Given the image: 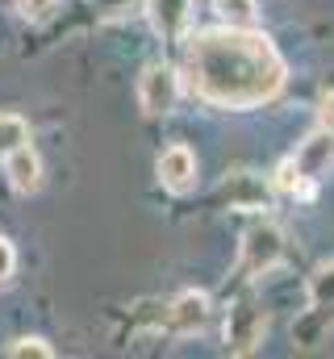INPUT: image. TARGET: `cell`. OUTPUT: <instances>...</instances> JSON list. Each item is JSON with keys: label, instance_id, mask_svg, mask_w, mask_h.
<instances>
[{"label": "cell", "instance_id": "6da1fadb", "mask_svg": "<svg viewBox=\"0 0 334 359\" xmlns=\"http://www.w3.org/2000/svg\"><path fill=\"white\" fill-rule=\"evenodd\" d=\"M184 80L213 109H255L284 88V59L259 29H205L188 38Z\"/></svg>", "mask_w": 334, "mask_h": 359}, {"label": "cell", "instance_id": "5bb4252c", "mask_svg": "<svg viewBox=\"0 0 334 359\" xmlns=\"http://www.w3.org/2000/svg\"><path fill=\"white\" fill-rule=\"evenodd\" d=\"M13 359H51L55 351L42 343V339H21V343H13V351H8Z\"/></svg>", "mask_w": 334, "mask_h": 359}, {"label": "cell", "instance_id": "52a82bcc", "mask_svg": "<svg viewBox=\"0 0 334 359\" xmlns=\"http://www.w3.org/2000/svg\"><path fill=\"white\" fill-rule=\"evenodd\" d=\"M222 196L239 213H263V209H272V188L255 172H230L226 184H222Z\"/></svg>", "mask_w": 334, "mask_h": 359}, {"label": "cell", "instance_id": "2e32d148", "mask_svg": "<svg viewBox=\"0 0 334 359\" xmlns=\"http://www.w3.org/2000/svg\"><path fill=\"white\" fill-rule=\"evenodd\" d=\"M17 268V255H13V243L8 238H0V284H8V276Z\"/></svg>", "mask_w": 334, "mask_h": 359}, {"label": "cell", "instance_id": "7a4b0ae2", "mask_svg": "<svg viewBox=\"0 0 334 359\" xmlns=\"http://www.w3.org/2000/svg\"><path fill=\"white\" fill-rule=\"evenodd\" d=\"M263 330H267V313H263L259 297L243 292L226 313V351L230 355H250L263 343Z\"/></svg>", "mask_w": 334, "mask_h": 359}, {"label": "cell", "instance_id": "30bf717a", "mask_svg": "<svg viewBox=\"0 0 334 359\" xmlns=\"http://www.w3.org/2000/svg\"><path fill=\"white\" fill-rule=\"evenodd\" d=\"M4 176H8V184H13L21 196H34V192L42 188V159L29 151V142L4 155Z\"/></svg>", "mask_w": 334, "mask_h": 359}, {"label": "cell", "instance_id": "8992f818", "mask_svg": "<svg viewBox=\"0 0 334 359\" xmlns=\"http://www.w3.org/2000/svg\"><path fill=\"white\" fill-rule=\"evenodd\" d=\"M205 322H209V297H205L201 288H184L163 313V326L171 330V334H180V339L196 334Z\"/></svg>", "mask_w": 334, "mask_h": 359}, {"label": "cell", "instance_id": "5b68a950", "mask_svg": "<svg viewBox=\"0 0 334 359\" xmlns=\"http://www.w3.org/2000/svg\"><path fill=\"white\" fill-rule=\"evenodd\" d=\"M288 168L301 176V184L309 188V184H318L322 176H330V168H334V134L330 130H314L297 151H293V159H288Z\"/></svg>", "mask_w": 334, "mask_h": 359}, {"label": "cell", "instance_id": "9a60e30c", "mask_svg": "<svg viewBox=\"0 0 334 359\" xmlns=\"http://www.w3.org/2000/svg\"><path fill=\"white\" fill-rule=\"evenodd\" d=\"M51 8H55V0H17V13H21V17H29V21L46 17Z\"/></svg>", "mask_w": 334, "mask_h": 359}, {"label": "cell", "instance_id": "9c48e42d", "mask_svg": "<svg viewBox=\"0 0 334 359\" xmlns=\"http://www.w3.org/2000/svg\"><path fill=\"white\" fill-rule=\"evenodd\" d=\"M147 17L163 42H180L192 17V0H147Z\"/></svg>", "mask_w": 334, "mask_h": 359}, {"label": "cell", "instance_id": "e0dca14e", "mask_svg": "<svg viewBox=\"0 0 334 359\" xmlns=\"http://www.w3.org/2000/svg\"><path fill=\"white\" fill-rule=\"evenodd\" d=\"M318 121H322V130L334 134V92H322V100H318Z\"/></svg>", "mask_w": 334, "mask_h": 359}, {"label": "cell", "instance_id": "277c9868", "mask_svg": "<svg viewBox=\"0 0 334 359\" xmlns=\"http://www.w3.org/2000/svg\"><path fill=\"white\" fill-rule=\"evenodd\" d=\"M180 100V76L167 63H151L138 80V104L147 117H167Z\"/></svg>", "mask_w": 334, "mask_h": 359}, {"label": "cell", "instance_id": "3957f363", "mask_svg": "<svg viewBox=\"0 0 334 359\" xmlns=\"http://www.w3.org/2000/svg\"><path fill=\"white\" fill-rule=\"evenodd\" d=\"M284 259V230L272 226V222H255L247 234H243V255H239V276H263Z\"/></svg>", "mask_w": 334, "mask_h": 359}, {"label": "cell", "instance_id": "8fae6325", "mask_svg": "<svg viewBox=\"0 0 334 359\" xmlns=\"http://www.w3.org/2000/svg\"><path fill=\"white\" fill-rule=\"evenodd\" d=\"M218 17L234 29H259V0H213Z\"/></svg>", "mask_w": 334, "mask_h": 359}, {"label": "cell", "instance_id": "7c38bea8", "mask_svg": "<svg viewBox=\"0 0 334 359\" xmlns=\"http://www.w3.org/2000/svg\"><path fill=\"white\" fill-rule=\"evenodd\" d=\"M25 142H29V126H25V117H17V113H0V159H4L8 151L25 147Z\"/></svg>", "mask_w": 334, "mask_h": 359}, {"label": "cell", "instance_id": "ba28073f", "mask_svg": "<svg viewBox=\"0 0 334 359\" xmlns=\"http://www.w3.org/2000/svg\"><path fill=\"white\" fill-rule=\"evenodd\" d=\"M155 172H159V184L167 192H188L196 184V155L188 147H167L163 155L155 159Z\"/></svg>", "mask_w": 334, "mask_h": 359}, {"label": "cell", "instance_id": "4fadbf2b", "mask_svg": "<svg viewBox=\"0 0 334 359\" xmlns=\"http://www.w3.org/2000/svg\"><path fill=\"white\" fill-rule=\"evenodd\" d=\"M334 301V259L309 276V309H322Z\"/></svg>", "mask_w": 334, "mask_h": 359}]
</instances>
